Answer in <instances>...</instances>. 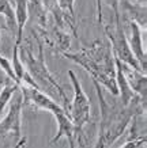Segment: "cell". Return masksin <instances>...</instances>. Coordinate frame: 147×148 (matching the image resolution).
I'll return each mask as SVG.
<instances>
[{"label": "cell", "instance_id": "cell-6", "mask_svg": "<svg viewBox=\"0 0 147 148\" xmlns=\"http://www.w3.org/2000/svg\"><path fill=\"white\" fill-rule=\"evenodd\" d=\"M105 32H106V36H108V41L110 42L113 56H116L121 63L127 64L131 68H134V69L142 72V73H146L142 69L140 64L138 63V60L135 58L132 50L129 48L128 38H127V36H125V33H124L120 16L115 18V30L110 32L109 29H105Z\"/></svg>", "mask_w": 147, "mask_h": 148}, {"label": "cell", "instance_id": "cell-1", "mask_svg": "<svg viewBox=\"0 0 147 148\" xmlns=\"http://www.w3.org/2000/svg\"><path fill=\"white\" fill-rule=\"evenodd\" d=\"M93 83L99 101V133L95 147H112L113 143L127 130L135 116L146 114V103L142 102V99L138 95H135L127 106L121 105V108H119L110 105L105 101L101 86L95 80H93Z\"/></svg>", "mask_w": 147, "mask_h": 148}, {"label": "cell", "instance_id": "cell-23", "mask_svg": "<svg viewBox=\"0 0 147 148\" xmlns=\"http://www.w3.org/2000/svg\"><path fill=\"white\" fill-rule=\"evenodd\" d=\"M97 1V18H98V23L102 25V1L101 0H95Z\"/></svg>", "mask_w": 147, "mask_h": 148}, {"label": "cell", "instance_id": "cell-2", "mask_svg": "<svg viewBox=\"0 0 147 148\" xmlns=\"http://www.w3.org/2000/svg\"><path fill=\"white\" fill-rule=\"evenodd\" d=\"M61 54L86 69L91 79L97 82L98 84H102L113 97H119L115 57L109 41L97 40L91 44V46L76 53L64 52Z\"/></svg>", "mask_w": 147, "mask_h": 148}, {"label": "cell", "instance_id": "cell-11", "mask_svg": "<svg viewBox=\"0 0 147 148\" xmlns=\"http://www.w3.org/2000/svg\"><path fill=\"white\" fill-rule=\"evenodd\" d=\"M123 11L127 14L129 22H135L143 32L147 27V8L146 3H139L136 0H120Z\"/></svg>", "mask_w": 147, "mask_h": 148}, {"label": "cell", "instance_id": "cell-15", "mask_svg": "<svg viewBox=\"0 0 147 148\" xmlns=\"http://www.w3.org/2000/svg\"><path fill=\"white\" fill-rule=\"evenodd\" d=\"M15 1V18H17V25H18V34L15 38L17 44L22 42V34L23 29L26 26V22L29 19V14H27V1L29 0H14Z\"/></svg>", "mask_w": 147, "mask_h": 148}, {"label": "cell", "instance_id": "cell-14", "mask_svg": "<svg viewBox=\"0 0 147 148\" xmlns=\"http://www.w3.org/2000/svg\"><path fill=\"white\" fill-rule=\"evenodd\" d=\"M27 14H29V18L31 19V22L36 23L38 30H46L48 12L42 4V0H29L27 1Z\"/></svg>", "mask_w": 147, "mask_h": 148}, {"label": "cell", "instance_id": "cell-24", "mask_svg": "<svg viewBox=\"0 0 147 148\" xmlns=\"http://www.w3.org/2000/svg\"><path fill=\"white\" fill-rule=\"evenodd\" d=\"M6 80H7V79H4V77H1V76H0V90H1V87L4 86Z\"/></svg>", "mask_w": 147, "mask_h": 148}, {"label": "cell", "instance_id": "cell-16", "mask_svg": "<svg viewBox=\"0 0 147 148\" xmlns=\"http://www.w3.org/2000/svg\"><path fill=\"white\" fill-rule=\"evenodd\" d=\"M0 15L4 16L7 27L17 37V34H18V25H17V18H15V11L11 7L10 0H0Z\"/></svg>", "mask_w": 147, "mask_h": 148}, {"label": "cell", "instance_id": "cell-20", "mask_svg": "<svg viewBox=\"0 0 147 148\" xmlns=\"http://www.w3.org/2000/svg\"><path fill=\"white\" fill-rule=\"evenodd\" d=\"M59 5L61 7L63 11H66V12H68L70 15L75 16V8H74L75 0H59Z\"/></svg>", "mask_w": 147, "mask_h": 148}, {"label": "cell", "instance_id": "cell-9", "mask_svg": "<svg viewBox=\"0 0 147 148\" xmlns=\"http://www.w3.org/2000/svg\"><path fill=\"white\" fill-rule=\"evenodd\" d=\"M55 118H56V122H57V133L53 139L50 140V143L55 144L57 143L60 139L66 137L68 141V145L71 148L75 147V139L78 137V132H76V128L74 125L72 120L70 118L66 112H60L53 114Z\"/></svg>", "mask_w": 147, "mask_h": 148}, {"label": "cell", "instance_id": "cell-5", "mask_svg": "<svg viewBox=\"0 0 147 148\" xmlns=\"http://www.w3.org/2000/svg\"><path fill=\"white\" fill-rule=\"evenodd\" d=\"M68 77L74 88V99L70 102L68 106V114L70 118L72 120L74 125L78 132V137L82 135V130L87 125L90 121V113H91V106H90V99L85 94V91L80 86V82L78 80L75 72L70 69L68 71ZM76 137V139H78Z\"/></svg>", "mask_w": 147, "mask_h": 148}, {"label": "cell", "instance_id": "cell-18", "mask_svg": "<svg viewBox=\"0 0 147 148\" xmlns=\"http://www.w3.org/2000/svg\"><path fill=\"white\" fill-rule=\"evenodd\" d=\"M11 64H12V69L15 72L17 77H18V80L22 84V80L27 71H26V68H25V65H23L22 60H21V56H19V44H17V42H15L14 49H12V61H11Z\"/></svg>", "mask_w": 147, "mask_h": 148}, {"label": "cell", "instance_id": "cell-21", "mask_svg": "<svg viewBox=\"0 0 147 148\" xmlns=\"http://www.w3.org/2000/svg\"><path fill=\"white\" fill-rule=\"evenodd\" d=\"M121 147L123 148H127V147H146V137H139V139L128 140V141L124 143Z\"/></svg>", "mask_w": 147, "mask_h": 148}, {"label": "cell", "instance_id": "cell-8", "mask_svg": "<svg viewBox=\"0 0 147 148\" xmlns=\"http://www.w3.org/2000/svg\"><path fill=\"white\" fill-rule=\"evenodd\" d=\"M46 12H49L55 19L56 26L71 32V34L78 37V26H76V16H72L68 12L63 11L61 7L59 5V0H42Z\"/></svg>", "mask_w": 147, "mask_h": 148}, {"label": "cell", "instance_id": "cell-7", "mask_svg": "<svg viewBox=\"0 0 147 148\" xmlns=\"http://www.w3.org/2000/svg\"><path fill=\"white\" fill-rule=\"evenodd\" d=\"M21 90H22L23 94V106L26 105V106H30L31 109L45 110V112H49L52 114L66 112V109L63 106H60L57 102H55L50 97H48V94H45L44 91H41L40 88H36V87H31V86H26V84H21Z\"/></svg>", "mask_w": 147, "mask_h": 148}, {"label": "cell", "instance_id": "cell-4", "mask_svg": "<svg viewBox=\"0 0 147 148\" xmlns=\"http://www.w3.org/2000/svg\"><path fill=\"white\" fill-rule=\"evenodd\" d=\"M22 108L23 94L19 87L10 101V108L4 118L0 121V141L3 137H11L14 143H18L17 147H21L25 143L22 139Z\"/></svg>", "mask_w": 147, "mask_h": 148}, {"label": "cell", "instance_id": "cell-22", "mask_svg": "<svg viewBox=\"0 0 147 148\" xmlns=\"http://www.w3.org/2000/svg\"><path fill=\"white\" fill-rule=\"evenodd\" d=\"M106 3L112 10H113V14H115V18L116 16H120V11H119V5H120V0H105Z\"/></svg>", "mask_w": 147, "mask_h": 148}, {"label": "cell", "instance_id": "cell-10", "mask_svg": "<svg viewBox=\"0 0 147 148\" xmlns=\"http://www.w3.org/2000/svg\"><path fill=\"white\" fill-rule=\"evenodd\" d=\"M121 65H123V72H124L125 79L128 82L131 90L142 99V102L146 103V98H147V76H146V73H142V72L136 71V69L131 68L129 65H127V64H124V63H121Z\"/></svg>", "mask_w": 147, "mask_h": 148}, {"label": "cell", "instance_id": "cell-19", "mask_svg": "<svg viewBox=\"0 0 147 148\" xmlns=\"http://www.w3.org/2000/svg\"><path fill=\"white\" fill-rule=\"evenodd\" d=\"M0 69L7 75V77H10L11 80H14L15 83H18V84L21 86V82L18 80V77H17V75H15V72H14V69H12L11 61H10L8 58H6L3 54H0Z\"/></svg>", "mask_w": 147, "mask_h": 148}, {"label": "cell", "instance_id": "cell-3", "mask_svg": "<svg viewBox=\"0 0 147 148\" xmlns=\"http://www.w3.org/2000/svg\"><path fill=\"white\" fill-rule=\"evenodd\" d=\"M36 40H37V44H38V54L34 56V53L30 49V45L27 42L23 44V45L19 44V56H21V60H22L26 71L30 73V76L37 83L38 88L41 91H44L45 94H49V95H52V97L57 95L59 98L61 99L63 108L66 109V112L68 113V106H70L71 101L67 98V95H66L64 90L61 88V86L56 82V79L49 72L48 67L45 64L44 49H42L44 48V42H42V40L40 38L38 34H36Z\"/></svg>", "mask_w": 147, "mask_h": 148}, {"label": "cell", "instance_id": "cell-25", "mask_svg": "<svg viewBox=\"0 0 147 148\" xmlns=\"http://www.w3.org/2000/svg\"><path fill=\"white\" fill-rule=\"evenodd\" d=\"M136 1H139V3H146V0H136Z\"/></svg>", "mask_w": 147, "mask_h": 148}, {"label": "cell", "instance_id": "cell-13", "mask_svg": "<svg viewBox=\"0 0 147 148\" xmlns=\"http://www.w3.org/2000/svg\"><path fill=\"white\" fill-rule=\"evenodd\" d=\"M113 57H115V68H116V83H117V88H119V95H120V99H121V105L127 106L131 102V99L134 98L136 94L131 90L128 82L125 79L121 61L116 56H113Z\"/></svg>", "mask_w": 147, "mask_h": 148}, {"label": "cell", "instance_id": "cell-17", "mask_svg": "<svg viewBox=\"0 0 147 148\" xmlns=\"http://www.w3.org/2000/svg\"><path fill=\"white\" fill-rule=\"evenodd\" d=\"M19 87H21V86H19L18 83H15V82L11 80L10 77H7L4 86H3L1 90H0V116L3 114L4 109L7 108V105L10 103L12 95L15 94V91L18 90Z\"/></svg>", "mask_w": 147, "mask_h": 148}, {"label": "cell", "instance_id": "cell-12", "mask_svg": "<svg viewBox=\"0 0 147 148\" xmlns=\"http://www.w3.org/2000/svg\"><path fill=\"white\" fill-rule=\"evenodd\" d=\"M129 26H131V38L128 40L129 48L132 50L135 58L138 60V63L140 64L142 69L146 72L147 71V56H146V49L143 46L142 29L135 22H129Z\"/></svg>", "mask_w": 147, "mask_h": 148}]
</instances>
